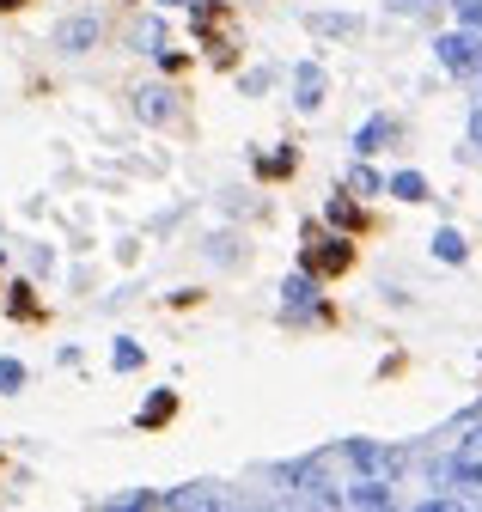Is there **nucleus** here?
Here are the masks:
<instances>
[{
	"mask_svg": "<svg viewBox=\"0 0 482 512\" xmlns=\"http://www.w3.org/2000/svg\"><path fill=\"white\" fill-rule=\"evenodd\" d=\"M434 482H440V488H470V494H482V427H470L452 452L434 464Z\"/></svg>",
	"mask_w": 482,
	"mask_h": 512,
	"instance_id": "nucleus-1",
	"label": "nucleus"
},
{
	"mask_svg": "<svg viewBox=\"0 0 482 512\" xmlns=\"http://www.w3.org/2000/svg\"><path fill=\"white\" fill-rule=\"evenodd\" d=\"M336 452H342V464H354L360 476H379V482H397L403 464H409V452H397L385 439H342Z\"/></svg>",
	"mask_w": 482,
	"mask_h": 512,
	"instance_id": "nucleus-2",
	"label": "nucleus"
},
{
	"mask_svg": "<svg viewBox=\"0 0 482 512\" xmlns=\"http://www.w3.org/2000/svg\"><path fill=\"white\" fill-rule=\"evenodd\" d=\"M434 55H440V68H446V74L476 80V68H482V37H476V31H446V37L434 43Z\"/></svg>",
	"mask_w": 482,
	"mask_h": 512,
	"instance_id": "nucleus-3",
	"label": "nucleus"
},
{
	"mask_svg": "<svg viewBox=\"0 0 482 512\" xmlns=\"http://www.w3.org/2000/svg\"><path fill=\"white\" fill-rule=\"evenodd\" d=\"M299 263H306L318 281H324V275H348L354 244H348V238H318V232H312V244H306V256H299Z\"/></svg>",
	"mask_w": 482,
	"mask_h": 512,
	"instance_id": "nucleus-4",
	"label": "nucleus"
},
{
	"mask_svg": "<svg viewBox=\"0 0 482 512\" xmlns=\"http://www.w3.org/2000/svg\"><path fill=\"white\" fill-rule=\"evenodd\" d=\"M98 37H104V25H98L92 13L55 25V49H62V55H86V49H98Z\"/></svg>",
	"mask_w": 482,
	"mask_h": 512,
	"instance_id": "nucleus-5",
	"label": "nucleus"
},
{
	"mask_svg": "<svg viewBox=\"0 0 482 512\" xmlns=\"http://www.w3.org/2000/svg\"><path fill=\"white\" fill-rule=\"evenodd\" d=\"M135 116H141L147 128H165V122L177 116V92H171V86H141V92H135Z\"/></svg>",
	"mask_w": 482,
	"mask_h": 512,
	"instance_id": "nucleus-6",
	"label": "nucleus"
},
{
	"mask_svg": "<svg viewBox=\"0 0 482 512\" xmlns=\"http://www.w3.org/2000/svg\"><path fill=\"white\" fill-rule=\"evenodd\" d=\"M281 299H287V317H318V275H312V269H299V275H287Z\"/></svg>",
	"mask_w": 482,
	"mask_h": 512,
	"instance_id": "nucleus-7",
	"label": "nucleus"
},
{
	"mask_svg": "<svg viewBox=\"0 0 482 512\" xmlns=\"http://www.w3.org/2000/svg\"><path fill=\"white\" fill-rule=\"evenodd\" d=\"M391 141H397V122H391V116H373V122L354 128V153H360V159H373V153L391 147Z\"/></svg>",
	"mask_w": 482,
	"mask_h": 512,
	"instance_id": "nucleus-8",
	"label": "nucleus"
},
{
	"mask_svg": "<svg viewBox=\"0 0 482 512\" xmlns=\"http://www.w3.org/2000/svg\"><path fill=\"white\" fill-rule=\"evenodd\" d=\"M293 104H299V110H318V104H324V68H318V61H299V74H293Z\"/></svg>",
	"mask_w": 482,
	"mask_h": 512,
	"instance_id": "nucleus-9",
	"label": "nucleus"
},
{
	"mask_svg": "<svg viewBox=\"0 0 482 512\" xmlns=\"http://www.w3.org/2000/svg\"><path fill=\"white\" fill-rule=\"evenodd\" d=\"M397 494H391V482H379V476H354L348 488H342V506H391Z\"/></svg>",
	"mask_w": 482,
	"mask_h": 512,
	"instance_id": "nucleus-10",
	"label": "nucleus"
},
{
	"mask_svg": "<svg viewBox=\"0 0 482 512\" xmlns=\"http://www.w3.org/2000/svg\"><path fill=\"white\" fill-rule=\"evenodd\" d=\"M177 415V391H153L147 403H141V415H135V427H165Z\"/></svg>",
	"mask_w": 482,
	"mask_h": 512,
	"instance_id": "nucleus-11",
	"label": "nucleus"
},
{
	"mask_svg": "<svg viewBox=\"0 0 482 512\" xmlns=\"http://www.w3.org/2000/svg\"><path fill=\"white\" fill-rule=\"evenodd\" d=\"M104 506H110V512H153V506H165V494H153V488H129V494H110Z\"/></svg>",
	"mask_w": 482,
	"mask_h": 512,
	"instance_id": "nucleus-12",
	"label": "nucleus"
},
{
	"mask_svg": "<svg viewBox=\"0 0 482 512\" xmlns=\"http://www.w3.org/2000/svg\"><path fill=\"white\" fill-rule=\"evenodd\" d=\"M385 189H391L397 202H428V177H421V171H397Z\"/></svg>",
	"mask_w": 482,
	"mask_h": 512,
	"instance_id": "nucleus-13",
	"label": "nucleus"
},
{
	"mask_svg": "<svg viewBox=\"0 0 482 512\" xmlns=\"http://www.w3.org/2000/svg\"><path fill=\"white\" fill-rule=\"evenodd\" d=\"M165 506H220V494H214L208 482H190V488H171Z\"/></svg>",
	"mask_w": 482,
	"mask_h": 512,
	"instance_id": "nucleus-14",
	"label": "nucleus"
},
{
	"mask_svg": "<svg viewBox=\"0 0 482 512\" xmlns=\"http://www.w3.org/2000/svg\"><path fill=\"white\" fill-rule=\"evenodd\" d=\"M348 189H354V196H379V189H385V177H379L367 159H360V165L348 171Z\"/></svg>",
	"mask_w": 482,
	"mask_h": 512,
	"instance_id": "nucleus-15",
	"label": "nucleus"
},
{
	"mask_svg": "<svg viewBox=\"0 0 482 512\" xmlns=\"http://www.w3.org/2000/svg\"><path fill=\"white\" fill-rule=\"evenodd\" d=\"M464 250H470V244H464L452 226H440V232H434V256H440V263H464Z\"/></svg>",
	"mask_w": 482,
	"mask_h": 512,
	"instance_id": "nucleus-16",
	"label": "nucleus"
},
{
	"mask_svg": "<svg viewBox=\"0 0 482 512\" xmlns=\"http://www.w3.org/2000/svg\"><path fill=\"white\" fill-rule=\"evenodd\" d=\"M135 43H141L147 55H165V25H159V19H141V25H135Z\"/></svg>",
	"mask_w": 482,
	"mask_h": 512,
	"instance_id": "nucleus-17",
	"label": "nucleus"
},
{
	"mask_svg": "<svg viewBox=\"0 0 482 512\" xmlns=\"http://www.w3.org/2000/svg\"><path fill=\"white\" fill-rule=\"evenodd\" d=\"M324 214H330V226H342V232H354V226H360V208H354L348 196H330V208H324Z\"/></svg>",
	"mask_w": 482,
	"mask_h": 512,
	"instance_id": "nucleus-18",
	"label": "nucleus"
},
{
	"mask_svg": "<svg viewBox=\"0 0 482 512\" xmlns=\"http://www.w3.org/2000/svg\"><path fill=\"white\" fill-rule=\"evenodd\" d=\"M141 360H147L141 342H116V348H110V366H116V372H141Z\"/></svg>",
	"mask_w": 482,
	"mask_h": 512,
	"instance_id": "nucleus-19",
	"label": "nucleus"
},
{
	"mask_svg": "<svg viewBox=\"0 0 482 512\" xmlns=\"http://www.w3.org/2000/svg\"><path fill=\"white\" fill-rule=\"evenodd\" d=\"M257 171H263V177H287V171H293V147H275V153H263V159H257Z\"/></svg>",
	"mask_w": 482,
	"mask_h": 512,
	"instance_id": "nucleus-20",
	"label": "nucleus"
},
{
	"mask_svg": "<svg viewBox=\"0 0 482 512\" xmlns=\"http://www.w3.org/2000/svg\"><path fill=\"white\" fill-rule=\"evenodd\" d=\"M312 31H324V37H348V31H354V19H342V13H318V19H312Z\"/></svg>",
	"mask_w": 482,
	"mask_h": 512,
	"instance_id": "nucleus-21",
	"label": "nucleus"
},
{
	"mask_svg": "<svg viewBox=\"0 0 482 512\" xmlns=\"http://www.w3.org/2000/svg\"><path fill=\"white\" fill-rule=\"evenodd\" d=\"M7 311H13V317H37V299H31V287H25V281L13 287V299H7Z\"/></svg>",
	"mask_w": 482,
	"mask_h": 512,
	"instance_id": "nucleus-22",
	"label": "nucleus"
},
{
	"mask_svg": "<svg viewBox=\"0 0 482 512\" xmlns=\"http://www.w3.org/2000/svg\"><path fill=\"white\" fill-rule=\"evenodd\" d=\"M452 7H458V25L464 31H482V0H452Z\"/></svg>",
	"mask_w": 482,
	"mask_h": 512,
	"instance_id": "nucleus-23",
	"label": "nucleus"
},
{
	"mask_svg": "<svg viewBox=\"0 0 482 512\" xmlns=\"http://www.w3.org/2000/svg\"><path fill=\"white\" fill-rule=\"evenodd\" d=\"M25 384V366L19 360H0V391H19Z\"/></svg>",
	"mask_w": 482,
	"mask_h": 512,
	"instance_id": "nucleus-24",
	"label": "nucleus"
},
{
	"mask_svg": "<svg viewBox=\"0 0 482 512\" xmlns=\"http://www.w3.org/2000/svg\"><path fill=\"white\" fill-rule=\"evenodd\" d=\"M190 13H196V31H208L214 13H220V0H190Z\"/></svg>",
	"mask_w": 482,
	"mask_h": 512,
	"instance_id": "nucleus-25",
	"label": "nucleus"
},
{
	"mask_svg": "<svg viewBox=\"0 0 482 512\" xmlns=\"http://www.w3.org/2000/svg\"><path fill=\"white\" fill-rule=\"evenodd\" d=\"M391 7H397V13H421V7H428V0H391Z\"/></svg>",
	"mask_w": 482,
	"mask_h": 512,
	"instance_id": "nucleus-26",
	"label": "nucleus"
},
{
	"mask_svg": "<svg viewBox=\"0 0 482 512\" xmlns=\"http://www.w3.org/2000/svg\"><path fill=\"white\" fill-rule=\"evenodd\" d=\"M159 7H190V0H159Z\"/></svg>",
	"mask_w": 482,
	"mask_h": 512,
	"instance_id": "nucleus-27",
	"label": "nucleus"
},
{
	"mask_svg": "<svg viewBox=\"0 0 482 512\" xmlns=\"http://www.w3.org/2000/svg\"><path fill=\"white\" fill-rule=\"evenodd\" d=\"M13 7H19V0H0V13H13Z\"/></svg>",
	"mask_w": 482,
	"mask_h": 512,
	"instance_id": "nucleus-28",
	"label": "nucleus"
},
{
	"mask_svg": "<svg viewBox=\"0 0 482 512\" xmlns=\"http://www.w3.org/2000/svg\"><path fill=\"white\" fill-rule=\"evenodd\" d=\"M476 92H482V68H476Z\"/></svg>",
	"mask_w": 482,
	"mask_h": 512,
	"instance_id": "nucleus-29",
	"label": "nucleus"
},
{
	"mask_svg": "<svg viewBox=\"0 0 482 512\" xmlns=\"http://www.w3.org/2000/svg\"><path fill=\"white\" fill-rule=\"evenodd\" d=\"M476 141H482V135H476Z\"/></svg>",
	"mask_w": 482,
	"mask_h": 512,
	"instance_id": "nucleus-30",
	"label": "nucleus"
}]
</instances>
